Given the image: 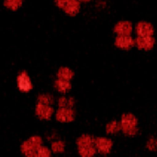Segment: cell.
<instances>
[{
	"mask_svg": "<svg viewBox=\"0 0 157 157\" xmlns=\"http://www.w3.org/2000/svg\"><path fill=\"white\" fill-rule=\"evenodd\" d=\"M18 87L23 91H28L32 87L29 78L25 75H21L18 78Z\"/></svg>",
	"mask_w": 157,
	"mask_h": 157,
	"instance_id": "obj_1",
	"label": "cell"
}]
</instances>
